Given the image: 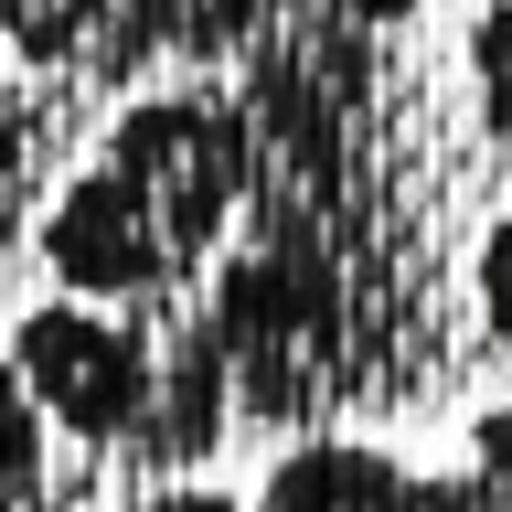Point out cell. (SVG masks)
Returning <instances> with one entry per match:
<instances>
[{
    "mask_svg": "<svg viewBox=\"0 0 512 512\" xmlns=\"http://www.w3.org/2000/svg\"><path fill=\"white\" fill-rule=\"evenodd\" d=\"M118 512H256V502H235V491H150V502H118Z\"/></svg>",
    "mask_w": 512,
    "mask_h": 512,
    "instance_id": "ba28073f",
    "label": "cell"
},
{
    "mask_svg": "<svg viewBox=\"0 0 512 512\" xmlns=\"http://www.w3.org/2000/svg\"><path fill=\"white\" fill-rule=\"evenodd\" d=\"M470 107H480V139L512 160V0H491L470 22Z\"/></svg>",
    "mask_w": 512,
    "mask_h": 512,
    "instance_id": "277c9868",
    "label": "cell"
},
{
    "mask_svg": "<svg viewBox=\"0 0 512 512\" xmlns=\"http://www.w3.org/2000/svg\"><path fill=\"white\" fill-rule=\"evenodd\" d=\"M256 512H502V502L470 470L438 480V470H406V459H384L363 438H299L267 459Z\"/></svg>",
    "mask_w": 512,
    "mask_h": 512,
    "instance_id": "3957f363",
    "label": "cell"
},
{
    "mask_svg": "<svg viewBox=\"0 0 512 512\" xmlns=\"http://www.w3.org/2000/svg\"><path fill=\"white\" fill-rule=\"evenodd\" d=\"M470 299H480V331H491V352L512 363V214L480 235V256H470Z\"/></svg>",
    "mask_w": 512,
    "mask_h": 512,
    "instance_id": "5b68a950",
    "label": "cell"
},
{
    "mask_svg": "<svg viewBox=\"0 0 512 512\" xmlns=\"http://www.w3.org/2000/svg\"><path fill=\"white\" fill-rule=\"evenodd\" d=\"M470 480L512 512V406H480L470 416Z\"/></svg>",
    "mask_w": 512,
    "mask_h": 512,
    "instance_id": "52a82bcc",
    "label": "cell"
},
{
    "mask_svg": "<svg viewBox=\"0 0 512 512\" xmlns=\"http://www.w3.org/2000/svg\"><path fill=\"white\" fill-rule=\"evenodd\" d=\"M11 395L43 406V427L86 448H160L171 438V363L128 310L43 299L11 320Z\"/></svg>",
    "mask_w": 512,
    "mask_h": 512,
    "instance_id": "7a4b0ae2",
    "label": "cell"
},
{
    "mask_svg": "<svg viewBox=\"0 0 512 512\" xmlns=\"http://www.w3.org/2000/svg\"><path fill=\"white\" fill-rule=\"evenodd\" d=\"M11 512H54V480H43V406L11 395Z\"/></svg>",
    "mask_w": 512,
    "mask_h": 512,
    "instance_id": "8992f818",
    "label": "cell"
},
{
    "mask_svg": "<svg viewBox=\"0 0 512 512\" xmlns=\"http://www.w3.org/2000/svg\"><path fill=\"white\" fill-rule=\"evenodd\" d=\"M416 0H0L11 54L75 86L128 75H235L299 32H395Z\"/></svg>",
    "mask_w": 512,
    "mask_h": 512,
    "instance_id": "6da1fadb",
    "label": "cell"
}]
</instances>
